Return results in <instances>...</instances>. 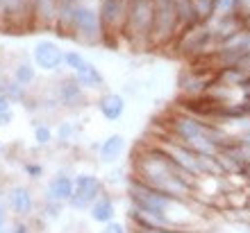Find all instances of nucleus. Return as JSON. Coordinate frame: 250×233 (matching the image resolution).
I'll list each match as a JSON object with an SVG mask.
<instances>
[{
	"label": "nucleus",
	"mask_w": 250,
	"mask_h": 233,
	"mask_svg": "<svg viewBox=\"0 0 250 233\" xmlns=\"http://www.w3.org/2000/svg\"><path fill=\"white\" fill-rule=\"evenodd\" d=\"M132 179L182 201H189V197L193 195V188H196V177L180 170L162 147L146 149L139 159H134V177Z\"/></svg>",
	"instance_id": "obj_1"
},
{
	"label": "nucleus",
	"mask_w": 250,
	"mask_h": 233,
	"mask_svg": "<svg viewBox=\"0 0 250 233\" xmlns=\"http://www.w3.org/2000/svg\"><path fill=\"white\" fill-rule=\"evenodd\" d=\"M127 193H130V199H132V208H139V211L157 217V220H162L171 229H185L191 222L189 201L175 199L171 195L159 193V190L146 186V183L137 181V179L130 181Z\"/></svg>",
	"instance_id": "obj_2"
},
{
	"label": "nucleus",
	"mask_w": 250,
	"mask_h": 233,
	"mask_svg": "<svg viewBox=\"0 0 250 233\" xmlns=\"http://www.w3.org/2000/svg\"><path fill=\"white\" fill-rule=\"evenodd\" d=\"M55 32L86 46H100L103 43V23H100V7L98 0H80L66 14L57 16Z\"/></svg>",
	"instance_id": "obj_3"
},
{
	"label": "nucleus",
	"mask_w": 250,
	"mask_h": 233,
	"mask_svg": "<svg viewBox=\"0 0 250 233\" xmlns=\"http://www.w3.org/2000/svg\"><path fill=\"white\" fill-rule=\"evenodd\" d=\"M155 2L152 0H130L125 18V41L134 50H150Z\"/></svg>",
	"instance_id": "obj_4"
},
{
	"label": "nucleus",
	"mask_w": 250,
	"mask_h": 233,
	"mask_svg": "<svg viewBox=\"0 0 250 233\" xmlns=\"http://www.w3.org/2000/svg\"><path fill=\"white\" fill-rule=\"evenodd\" d=\"M173 134L180 138V143L189 147L196 154L216 156L218 145L209 138V125L203 123L196 116H175L171 123Z\"/></svg>",
	"instance_id": "obj_5"
},
{
	"label": "nucleus",
	"mask_w": 250,
	"mask_h": 233,
	"mask_svg": "<svg viewBox=\"0 0 250 233\" xmlns=\"http://www.w3.org/2000/svg\"><path fill=\"white\" fill-rule=\"evenodd\" d=\"M152 2H155V20H152L150 50H157V48L175 43L180 36V30L175 0H152Z\"/></svg>",
	"instance_id": "obj_6"
},
{
	"label": "nucleus",
	"mask_w": 250,
	"mask_h": 233,
	"mask_svg": "<svg viewBox=\"0 0 250 233\" xmlns=\"http://www.w3.org/2000/svg\"><path fill=\"white\" fill-rule=\"evenodd\" d=\"M130 0H98L100 23H103V43H116L125 39V18Z\"/></svg>",
	"instance_id": "obj_7"
},
{
	"label": "nucleus",
	"mask_w": 250,
	"mask_h": 233,
	"mask_svg": "<svg viewBox=\"0 0 250 233\" xmlns=\"http://www.w3.org/2000/svg\"><path fill=\"white\" fill-rule=\"evenodd\" d=\"M100 195H105V183L100 181V177L80 172L75 177V190L68 199V206L75 208V211H86V208H91V204Z\"/></svg>",
	"instance_id": "obj_8"
},
{
	"label": "nucleus",
	"mask_w": 250,
	"mask_h": 233,
	"mask_svg": "<svg viewBox=\"0 0 250 233\" xmlns=\"http://www.w3.org/2000/svg\"><path fill=\"white\" fill-rule=\"evenodd\" d=\"M32 59L39 71L60 72L64 68V50L55 41H48V39L37 41L32 48Z\"/></svg>",
	"instance_id": "obj_9"
},
{
	"label": "nucleus",
	"mask_w": 250,
	"mask_h": 233,
	"mask_svg": "<svg viewBox=\"0 0 250 233\" xmlns=\"http://www.w3.org/2000/svg\"><path fill=\"white\" fill-rule=\"evenodd\" d=\"M55 102L64 109H80L86 102V91L73 75H64L55 86Z\"/></svg>",
	"instance_id": "obj_10"
},
{
	"label": "nucleus",
	"mask_w": 250,
	"mask_h": 233,
	"mask_svg": "<svg viewBox=\"0 0 250 233\" xmlns=\"http://www.w3.org/2000/svg\"><path fill=\"white\" fill-rule=\"evenodd\" d=\"M166 152V154L171 156V161L178 165L180 170H185V172H189L191 177H200V165H198V154L196 152H191L189 147H185L182 143H171V145H166V147H162Z\"/></svg>",
	"instance_id": "obj_11"
},
{
	"label": "nucleus",
	"mask_w": 250,
	"mask_h": 233,
	"mask_svg": "<svg viewBox=\"0 0 250 233\" xmlns=\"http://www.w3.org/2000/svg\"><path fill=\"white\" fill-rule=\"evenodd\" d=\"M57 5L60 0H30L32 25L41 30H53L55 20H57Z\"/></svg>",
	"instance_id": "obj_12"
},
{
	"label": "nucleus",
	"mask_w": 250,
	"mask_h": 233,
	"mask_svg": "<svg viewBox=\"0 0 250 233\" xmlns=\"http://www.w3.org/2000/svg\"><path fill=\"white\" fill-rule=\"evenodd\" d=\"M98 113L103 118H105L107 123H116V120H121L125 113V107H127V102H125V97L121 95V93H103V95L98 97Z\"/></svg>",
	"instance_id": "obj_13"
},
{
	"label": "nucleus",
	"mask_w": 250,
	"mask_h": 233,
	"mask_svg": "<svg viewBox=\"0 0 250 233\" xmlns=\"http://www.w3.org/2000/svg\"><path fill=\"white\" fill-rule=\"evenodd\" d=\"M73 190H75V177L71 175H57L53 177L46 186V199L50 201H68Z\"/></svg>",
	"instance_id": "obj_14"
},
{
	"label": "nucleus",
	"mask_w": 250,
	"mask_h": 233,
	"mask_svg": "<svg viewBox=\"0 0 250 233\" xmlns=\"http://www.w3.org/2000/svg\"><path fill=\"white\" fill-rule=\"evenodd\" d=\"M7 204L16 215L25 217V215L32 213L34 208V199H32V190L25 186H14L9 193H7Z\"/></svg>",
	"instance_id": "obj_15"
},
{
	"label": "nucleus",
	"mask_w": 250,
	"mask_h": 233,
	"mask_svg": "<svg viewBox=\"0 0 250 233\" xmlns=\"http://www.w3.org/2000/svg\"><path fill=\"white\" fill-rule=\"evenodd\" d=\"M0 16L12 23L25 20L27 25H32V9H30V0H2V9Z\"/></svg>",
	"instance_id": "obj_16"
},
{
	"label": "nucleus",
	"mask_w": 250,
	"mask_h": 233,
	"mask_svg": "<svg viewBox=\"0 0 250 233\" xmlns=\"http://www.w3.org/2000/svg\"><path fill=\"white\" fill-rule=\"evenodd\" d=\"M125 149V138L121 134H109L105 141H100L98 145V159L100 163H105V165H112L121 159Z\"/></svg>",
	"instance_id": "obj_17"
},
{
	"label": "nucleus",
	"mask_w": 250,
	"mask_h": 233,
	"mask_svg": "<svg viewBox=\"0 0 250 233\" xmlns=\"http://www.w3.org/2000/svg\"><path fill=\"white\" fill-rule=\"evenodd\" d=\"M89 215H91L93 222H98V224H109V222H114V217H116V204H114V199L109 197V195H100L98 199L91 204V208H89Z\"/></svg>",
	"instance_id": "obj_18"
},
{
	"label": "nucleus",
	"mask_w": 250,
	"mask_h": 233,
	"mask_svg": "<svg viewBox=\"0 0 250 233\" xmlns=\"http://www.w3.org/2000/svg\"><path fill=\"white\" fill-rule=\"evenodd\" d=\"M73 77L78 79V84L89 91V89H100V86L105 84V75L98 71V66L91 64V61H86L78 72H73Z\"/></svg>",
	"instance_id": "obj_19"
},
{
	"label": "nucleus",
	"mask_w": 250,
	"mask_h": 233,
	"mask_svg": "<svg viewBox=\"0 0 250 233\" xmlns=\"http://www.w3.org/2000/svg\"><path fill=\"white\" fill-rule=\"evenodd\" d=\"M180 84H182V91L189 93V97H198V95H205V91L209 89V79H205L200 72L191 71V72H187Z\"/></svg>",
	"instance_id": "obj_20"
},
{
	"label": "nucleus",
	"mask_w": 250,
	"mask_h": 233,
	"mask_svg": "<svg viewBox=\"0 0 250 233\" xmlns=\"http://www.w3.org/2000/svg\"><path fill=\"white\" fill-rule=\"evenodd\" d=\"M14 82L21 86H30L34 84V79H37V71H34V61H21L16 64L14 68Z\"/></svg>",
	"instance_id": "obj_21"
},
{
	"label": "nucleus",
	"mask_w": 250,
	"mask_h": 233,
	"mask_svg": "<svg viewBox=\"0 0 250 233\" xmlns=\"http://www.w3.org/2000/svg\"><path fill=\"white\" fill-rule=\"evenodd\" d=\"M78 136H80V125L75 123V120H64V123H60L57 129H55V138L60 143H73Z\"/></svg>",
	"instance_id": "obj_22"
},
{
	"label": "nucleus",
	"mask_w": 250,
	"mask_h": 233,
	"mask_svg": "<svg viewBox=\"0 0 250 233\" xmlns=\"http://www.w3.org/2000/svg\"><path fill=\"white\" fill-rule=\"evenodd\" d=\"M53 138H55V134L48 125H43V123L34 125V143H37L39 147H48V145L53 143Z\"/></svg>",
	"instance_id": "obj_23"
},
{
	"label": "nucleus",
	"mask_w": 250,
	"mask_h": 233,
	"mask_svg": "<svg viewBox=\"0 0 250 233\" xmlns=\"http://www.w3.org/2000/svg\"><path fill=\"white\" fill-rule=\"evenodd\" d=\"M84 64H86V59L82 57V52H78V50H64V66L71 72H78Z\"/></svg>",
	"instance_id": "obj_24"
},
{
	"label": "nucleus",
	"mask_w": 250,
	"mask_h": 233,
	"mask_svg": "<svg viewBox=\"0 0 250 233\" xmlns=\"http://www.w3.org/2000/svg\"><path fill=\"white\" fill-rule=\"evenodd\" d=\"M5 95L9 97L12 102H25V100H27V91H25V86L16 84L14 79H9V82H7V91H5Z\"/></svg>",
	"instance_id": "obj_25"
},
{
	"label": "nucleus",
	"mask_w": 250,
	"mask_h": 233,
	"mask_svg": "<svg viewBox=\"0 0 250 233\" xmlns=\"http://www.w3.org/2000/svg\"><path fill=\"white\" fill-rule=\"evenodd\" d=\"M225 197H228V204H230V206H234V208H246L250 204V199L248 197H246V193H241V190H234V193H228L225 195Z\"/></svg>",
	"instance_id": "obj_26"
},
{
	"label": "nucleus",
	"mask_w": 250,
	"mask_h": 233,
	"mask_svg": "<svg viewBox=\"0 0 250 233\" xmlns=\"http://www.w3.org/2000/svg\"><path fill=\"white\" fill-rule=\"evenodd\" d=\"M62 213V201H50L46 199V215L48 217H53V220H57Z\"/></svg>",
	"instance_id": "obj_27"
},
{
	"label": "nucleus",
	"mask_w": 250,
	"mask_h": 233,
	"mask_svg": "<svg viewBox=\"0 0 250 233\" xmlns=\"http://www.w3.org/2000/svg\"><path fill=\"white\" fill-rule=\"evenodd\" d=\"M25 172L27 177H32V179H39L43 175V168H41L39 163H25Z\"/></svg>",
	"instance_id": "obj_28"
},
{
	"label": "nucleus",
	"mask_w": 250,
	"mask_h": 233,
	"mask_svg": "<svg viewBox=\"0 0 250 233\" xmlns=\"http://www.w3.org/2000/svg\"><path fill=\"white\" fill-rule=\"evenodd\" d=\"M100 233H127V229H125L121 222H109V224L103 227V231Z\"/></svg>",
	"instance_id": "obj_29"
},
{
	"label": "nucleus",
	"mask_w": 250,
	"mask_h": 233,
	"mask_svg": "<svg viewBox=\"0 0 250 233\" xmlns=\"http://www.w3.org/2000/svg\"><path fill=\"white\" fill-rule=\"evenodd\" d=\"M137 233H185L182 229H148V227H137Z\"/></svg>",
	"instance_id": "obj_30"
},
{
	"label": "nucleus",
	"mask_w": 250,
	"mask_h": 233,
	"mask_svg": "<svg viewBox=\"0 0 250 233\" xmlns=\"http://www.w3.org/2000/svg\"><path fill=\"white\" fill-rule=\"evenodd\" d=\"M5 113H12V100L7 95H0V116H5Z\"/></svg>",
	"instance_id": "obj_31"
},
{
	"label": "nucleus",
	"mask_w": 250,
	"mask_h": 233,
	"mask_svg": "<svg viewBox=\"0 0 250 233\" xmlns=\"http://www.w3.org/2000/svg\"><path fill=\"white\" fill-rule=\"evenodd\" d=\"M12 233H30V227H27L25 222H16L12 229Z\"/></svg>",
	"instance_id": "obj_32"
},
{
	"label": "nucleus",
	"mask_w": 250,
	"mask_h": 233,
	"mask_svg": "<svg viewBox=\"0 0 250 233\" xmlns=\"http://www.w3.org/2000/svg\"><path fill=\"white\" fill-rule=\"evenodd\" d=\"M12 123V113H5V116H0V127H5V125Z\"/></svg>",
	"instance_id": "obj_33"
},
{
	"label": "nucleus",
	"mask_w": 250,
	"mask_h": 233,
	"mask_svg": "<svg viewBox=\"0 0 250 233\" xmlns=\"http://www.w3.org/2000/svg\"><path fill=\"white\" fill-rule=\"evenodd\" d=\"M5 91H7V79L0 77V95H5Z\"/></svg>",
	"instance_id": "obj_34"
},
{
	"label": "nucleus",
	"mask_w": 250,
	"mask_h": 233,
	"mask_svg": "<svg viewBox=\"0 0 250 233\" xmlns=\"http://www.w3.org/2000/svg\"><path fill=\"white\" fill-rule=\"evenodd\" d=\"M5 227V206L0 204V229Z\"/></svg>",
	"instance_id": "obj_35"
},
{
	"label": "nucleus",
	"mask_w": 250,
	"mask_h": 233,
	"mask_svg": "<svg viewBox=\"0 0 250 233\" xmlns=\"http://www.w3.org/2000/svg\"><path fill=\"white\" fill-rule=\"evenodd\" d=\"M0 233H12V229H5V227H2V229H0Z\"/></svg>",
	"instance_id": "obj_36"
}]
</instances>
